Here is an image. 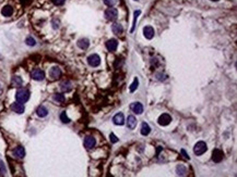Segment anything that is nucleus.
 I'll return each mask as SVG.
<instances>
[{"label": "nucleus", "mask_w": 237, "mask_h": 177, "mask_svg": "<svg viewBox=\"0 0 237 177\" xmlns=\"http://www.w3.org/2000/svg\"><path fill=\"white\" fill-rule=\"evenodd\" d=\"M212 160L215 162V163H219V162H221L222 160H223V151L220 150V149H215L214 151H213V154H212Z\"/></svg>", "instance_id": "nucleus-9"}, {"label": "nucleus", "mask_w": 237, "mask_h": 177, "mask_svg": "<svg viewBox=\"0 0 237 177\" xmlns=\"http://www.w3.org/2000/svg\"><path fill=\"white\" fill-rule=\"evenodd\" d=\"M13 154H14V156L19 158V159H23L25 156V149L23 148L22 146H19V147H17L13 150Z\"/></svg>", "instance_id": "nucleus-12"}, {"label": "nucleus", "mask_w": 237, "mask_h": 177, "mask_svg": "<svg viewBox=\"0 0 237 177\" xmlns=\"http://www.w3.org/2000/svg\"><path fill=\"white\" fill-rule=\"evenodd\" d=\"M36 113H37V115H38L39 118H45V116H47V114H48V110H47L44 106H39V107L37 108Z\"/></svg>", "instance_id": "nucleus-20"}, {"label": "nucleus", "mask_w": 237, "mask_h": 177, "mask_svg": "<svg viewBox=\"0 0 237 177\" xmlns=\"http://www.w3.org/2000/svg\"><path fill=\"white\" fill-rule=\"evenodd\" d=\"M16 98H17V101L20 102V103H25L26 101H28L30 99V91L28 89H19L17 91V95H16Z\"/></svg>", "instance_id": "nucleus-1"}, {"label": "nucleus", "mask_w": 237, "mask_h": 177, "mask_svg": "<svg viewBox=\"0 0 237 177\" xmlns=\"http://www.w3.org/2000/svg\"><path fill=\"white\" fill-rule=\"evenodd\" d=\"M136 126H137V118L133 115H129L127 118V127L129 129H133L136 128Z\"/></svg>", "instance_id": "nucleus-15"}, {"label": "nucleus", "mask_w": 237, "mask_h": 177, "mask_svg": "<svg viewBox=\"0 0 237 177\" xmlns=\"http://www.w3.org/2000/svg\"><path fill=\"white\" fill-rule=\"evenodd\" d=\"M60 120H61V122H62V123H69V122H70V120H69V118L67 116L66 111L61 112V114H60Z\"/></svg>", "instance_id": "nucleus-27"}, {"label": "nucleus", "mask_w": 237, "mask_h": 177, "mask_svg": "<svg viewBox=\"0 0 237 177\" xmlns=\"http://www.w3.org/2000/svg\"><path fill=\"white\" fill-rule=\"evenodd\" d=\"M1 14L3 16H7V17L11 16L12 14H13V8H12L11 5H5V7L1 9Z\"/></svg>", "instance_id": "nucleus-16"}, {"label": "nucleus", "mask_w": 237, "mask_h": 177, "mask_svg": "<svg viewBox=\"0 0 237 177\" xmlns=\"http://www.w3.org/2000/svg\"><path fill=\"white\" fill-rule=\"evenodd\" d=\"M131 109H132V111L136 113V114H141V113L143 112V106H142V103H140V102L133 103L132 106H131Z\"/></svg>", "instance_id": "nucleus-17"}, {"label": "nucleus", "mask_w": 237, "mask_h": 177, "mask_svg": "<svg viewBox=\"0 0 237 177\" xmlns=\"http://www.w3.org/2000/svg\"><path fill=\"white\" fill-rule=\"evenodd\" d=\"M117 47H118V43H117L116 39H109V40L106 41V48L108 49L109 51H111V52L115 51Z\"/></svg>", "instance_id": "nucleus-13"}, {"label": "nucleus", "mask_w": 237, "mask_h": 177, "mask_svg": "<svg viewBox=\"0 0 237 177\" xmlns=\"http://www.w3.org/2000/svg\"><path fill=\"white\" fill-rule=\"evenodd\" d=\"M88 46H90V43H88V39H86V38H82V39H80L78 41V47L83 49V50L88 49Z\"/></svg>", "instance_id": "nucleus-18"}, {"label": "nucleus", "mask_w": 237, "mask_h": 177, "mask_svg": "<svg viewBox=\"0 0 237 177\" xmlns=\"http://www.w3.org/2000/svg\"><path fill=\"white\" fill-rule=\"evenodd\" d=\"M111 31H113V33L116 34V35H122V32H124V28H122V26L120 24L115 23V24H113V26H111Z\"/></svg>", "instance_id": "nucleus-19"}, {"label": "nucleus", "mask_w": 237, "mask_h": 177, "mask_svg": "<svg viewBox=\"0 0 237 177\" xmlns=\"http://www.w3.org/2000/svg\"><path fill=\"white\" fill-rule=\"evenodd\" d=\"M54 100L59 102V103H62V102L65 101V96H63L62 94H55V95H54Z\"/></svg>", "instance_id": "nucleus-25"}, {"label": "nucleus", "mask_w": 237, "mask_h": 177, "mask_svg": "<svg viewBox=\"0 0 237 177\" xmlns=\"http://www.w3.org/2000/svg\"><path fill=\"white\" fill-rule=\"evenodd\" d=\"M176 173L177 175H180V176H185L186 174H187V168L184 166V165H178V166L176 167Z\"/></svg>", "instance_id": "nucleus-23"}, {"label": "nucleus", "mask_w": 237, "mask_h": 177, "mask_svg": "<svg viewBox=\"0 0 237 177\" xmlns=\"http://www.w3.org/2000/svg\"><path fill=\"white\" fill-rule=\"evenodd\" d=\"M51 1H53V3L55 5H62L65 3L66 0H51Z\"/></svg>", "instance_id": "nucleus-31"}, {"label": "nucleus", "mask_w": 237, "mask_h": 177, "mask_svg": "<svg viewBox=\"0 0 237 177\" xmlns=\"http://www.w3.org/2000/svg\"><path fill=\"white\" fill-rule=\"evenodd\" d=\"M117 1H118V0H104L105 5H108V7H113V5H115L116 3H117Z\"/></svg>", "instance_id": "nucleus-30"}, {"label": "nucleus", "mask_w": 237, "mask_h": 177, "mask_svg": "<svg viewBox=\"0 0 237 177\" xmlns=\"http://www.w3.org/2000/svg\"><path fill=\"white\" fill-rule=\"evenodd\" d=\"M138 86H139V79L136 77V78H134V81H133V83L131 84V86H130V91L133 92V91L138 88Z\"/></svg>", "instance_id": "nucleus-28"}, {"label": "nucleus", "mask_w": 237, "mask_h": 177, "mask_svg": "<svg viewBox=\"0 0 237 177\" xmlns=\"http://www.w3.org/2000/svg\"><path fill=\"white\" fill-rule=\"evenodd\" d=\"M88 63L93 67H96L101 64V58L99 54H91L88 58Z\"/></svg>", "instance_id": "nucleus-3"}, {"label": "nucleus", "mask_w": 237, "mask_h": 177, "mask_svg": "<svg viewBox=\"0 0 237 177\" xmlns=\"http://www.w3.org/2000/svg\"><path fill=\"white\" fill-rule=\"evenodd\" d=\"M22 84H23V81H22V78L20 77V76H13L12 77V86H14V87H20V86H22Z\"/></svg>", "instance_id": "nucleus-22"}, {"label": "nucleus", "mask_w": 237, "mask_h": 177, "mask_svg": "<svg viewBox=\"0 0 237 177\" xmlns=\"http://www.w3.org/2000/svg\"><path fill=\"white\" fill-rule=\"evenodd\" d=\"M60 88H61V90L63 91V92H68V91H70V90L72 89L71 83H70L69 81H63V83H61Z\"/></svg>", "instance_id": "nucleus-21"}, {"label": "nucleus", "mask_w": 237, "mask_h": 177, "mask_svg": "<svg viewBox=\"0 0 237 177\" xmlns=\"http://www.w3.org/2000/svg\"><path fill=\"white\" fill-rule=\"evenodd\" d=\"M117 16H118V11L115 8H108L107 10L105 11V17L107 20H109V21L115 20Z\"/></svg>", "instance_id": "nucleus-4"}, {"label": "nucleus", "mask_w": 237, "mask_h": 177, "mask_svg": "<svg viewBox=\"0 0 237 177\" xmlns=\"http://www.w3.org/2000/svg\"><path fill=\"white\" fill-rule=\"evenodd\" d=\"M25 43H26L28 46H32V47H33V46L36 45V40H35L33 37H31V36H30V37H28L26 39H25Z\"/></svg>", "instance_id": "nucleus-29"}, {"label": "nucleus", "mask_w": 237, "mask_h": 177, "mask_svg": "<svg viewBox=\"0 0 237 177\" xmlns=\"http://www.w3.org/2000/svg\"><path fill=\"white\" fill-rule=\"evenodd\" d=\"M49 75H50V78H51V79L56 81V79L60 78L61 70L59 69V67H58V66H54V67H51V69H50Z\"/></svg>", "instance_id": "nucleus-7"}, {"label": "nucleus", "mask_w": 237, "mask_h": 177, "mask_svg": "<svg viewBox=\"0 0 237 177\" xmlns=\"http://www.w3.org/2000/svg\"><path fill=\"white\" fill-rule=\"evenodd\" d=\"M31 76H32L33 79L39 81H43L45 78V73L42 70H39V69H35V70L31 73Z\"/></svg>", "instance_id": "nucleus-6"}, {"label": "nucleus", "mask_w": 237, "mask_h": 177, "mask_svg": "<svg viewBox=\"0 0 237 177\" xmlns=\"http://www.w3.org/2000/svg\"><path fill=\"white\" fill-rule=\"evenodd\" d=\"M0 172L2 173V174H5L6 173V167H5V164H3V162L0 161Z\"/></svg>", "instance_id": "nucleus-33"}, {"label": "nucleus", "mask_w": 237, "mask_h": 177, "mask_svg": "<svg viewBox=\"0 0 237 177\" xmlns=\"http://www.w3.org/2000/svg\"><path fill=\"white\" fill-rule=\"evenodd\" d=\"M207 150H208V147H207V144H205L204 141H198V142L194 145V147H193V152H194V154H197V156L203 154Z\"/></svg>", "instance_id": "nucleus-2"}, {"label": "nucleus", "mask_w": 237, "mask_h": 177, "mask_svg": "<svg viewBox=\"0 0 237 177\" xmlns=\"http://www.w3.org/2000/svg\"><path fill=\"white\" fill-rule=\"evenodd\" d=\"M113 122H114V124H116V125H124V123H125V118H124V114L122 113H117L115 116L113 118Z\"/></svg>", "instance_id": "nucleus-14"}, {"label": "nucleus", "mask_w": 237, "mask_h": 177, "mask_svg": "<svg viewBox=\"0 0 237 177\" xmlns=\"http://www.w3.org/2000/svg\"><path fill=\"white\" fill-rule=\"evenodd\" d=\"M182 153L184 154V156H185V158H186V159H189V156H188L187 154H186V152H185V150H182Z\"/></svg>", "instance_id": "nucleus-34"}, {"label": "nucleus", "mask_w": 237, "mask_h": 177, "mask_svg": "<svg viewBox=\"0 0 237 177\" xmlns=\"http://www.w3.org/2000/svg\"><path fill=\"white\" fill-rule=\"evenodd\" d=\"M211 1H219V0H211Z\"/></svg>", "instance_id": "nucleus-35"}, {"label": "nucleus", "mask_w": 237, "mask_h": 177, "mask_svg": "<svg viewBox=\"0 0 237 177\" xmlns=\"http://www.w3.org/2000/svg\"><path fill=\"white\" fill-rule=\"evenodd\" d=\"M143 35L147 39H152L154 37V29L152 26H145L143 28Z\"/></svg>", "instance_id": "nucleus-11"}, {"label": "nucleus", "mask_w": 237, "mask_h": 177, "mask_svg": "<svg viewBox=\"0 0 237 177\" xmlns=\"http://www.w3.org/2000/svg\"><path fill=\"white\" fill-rule=\"evenodd\" d=\"M11 109L13 112L18 113V114H22L24 112V106H23V103H20V102H14L11 106Z\"/></svg>", "instance_id": "nucleus-10"}, {"label": "nucleus", "mask_w": 237, "mask_h": 177, "mask_svg": "<svg viewBox=\"0 0 237 177\" xmlns=\"http://www.w3.org/2000/svg\"><path fill=\"white\" fill-rule=\"evenodd\" d=\"M140 13H141V11L140 10H137L136 12H134V17H133V24H132V28H131V32H133V29H134V27H136L137 20H138V16L140 15Z\"/></svg>", "instance_id": "nucleus-26"}, {"label": "nucleus", "mask_w": 237, "mask_h": 177, "mask_svg": "<svg viewBox=\"0 0 237 177\" xmlns=\"http://www.w3.org/2000/svg\"><path fill=\"white\" fill-rule=\"evenodd\" d=\"M110 141H111L113 144H115V142L118 141V138H117V137L115 136V134H113V133L110 134Z\"/></svg>", "instance_id": "nucleus-32"}, {"label": "nucleus", "mask_w": 237, "mask_h": 177, "mask_svg": "<svg viewBox=\"0 0 237 177\" xmlns=\"http://www.w3.org/2000/svg\"><path fill=\"white\" fill-rule=\"evenodd\" d=\"M157 122H159L161 126H167L172 122V116L169 114H167V113H164V114H162L159 118Z\"/></svg>", "instance_id": "nucleus-5"}, {"label": "nucleus", "mask_w": 237, "mask_h": 177, "mask_svg": "<svg viewBox=\"0 0 237 177\" xmlns=\"http://www.w3.org/2000/svg\"><path fill=\"white\" fill-rule=\"evenodd\" d=\"M150 132H151V128H150L149 125L147 123H142V125H141V134L143 136H147V135L150 134Z\"/></svg>", "instance_id": "nucleus-24"}, {"label": "nucleus", "mask_w": 237, "mask_h": 177, "mask_svg": "<svg viewBox=\"0 0 237 177\" xmlns=\"http://www.w3.org/2000/svg\"><path fill=\"white\" fill-rule=\"evenodd\" d=\"M95 145H96V140H95L94 137H92V136L85 137V139H84V147L86 149H92L93 147H95Z\"/></svg>", "instance_id": "nucleus-8"}]
</instances>
